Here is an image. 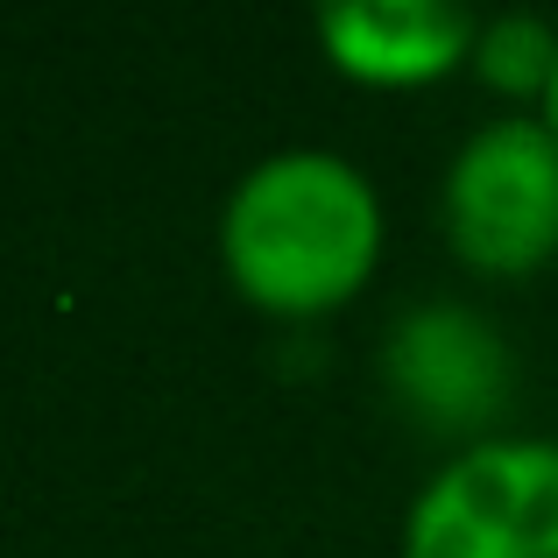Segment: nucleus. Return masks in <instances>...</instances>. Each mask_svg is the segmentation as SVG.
I'll list each match as a JSON object with an SVG mask.
<instances>
[{
	"label": "nucleus",
	"instance_id": "obj_5",
	"mask_svg": "<svg viewBox=\"0 0 558 558\" xmlns=\"http://www.w3.org/2000/svg\"><path fill=\"white\" fill-rule=\"evenodd\" d=\"M389 381L417 417L432 424H474L495 410L509 381V354L495 340L488 318H474L466 304H424L389 332Z\"/></svg>",
	"mask_w": 558,
	"mask_h": 558
},
{
	"label": "nucleus",
	"instance_id": "obj_3",
	"mask_svg": "<svg viewBox=\"0 0 558 558\" xmlns=\"http://www.w3.org/2000/svg\"><path fill=\"white\" fill-rule=\"evenodd\" d=\"M396 558H558V438H481L417 488Z\"/></svg>",
	"mask_w": 558,
	"mask_h": 558
},
{
	"label": "nucleus",
	"instance_id": "obj_6",
	"mask_svg": "<svg viewBox=\"0 0 558 558\" xmlns=\"http://www.w3.org/2000/svg\"><path fill=\"white\" fill-rule=\"evenodd\" d=\"M551 64H558V28L551 22H537V14H495V22H481L474 71L495 85V93L545 99Z\"/></svg>",
	"mask_w": 558,
	"mask_h": 558
},
{
	"label": "nucleus",
	"instance_id": "obj_4",
	"mask_svg": "<svg viewBox=\"0 0 558 558\" xmlns=\"http://www.w3.org/2000/svg\"><path fill=\"white\" fill-rule=\"evenodd\" d=\"M481 14L460 0H332L318 8V50L340 78L375 93H417L474 64Z\"/></svg>",
	"mask_w": 558,
	"mask_h": 558
},
{
	"label": "nucleus",
	"instance_id": "obj_2",
	"mask_svg": "<svg viewBox=\"0 0 558 558\" xmlns=\"http://www.w3.org/2000/svg\"><path fill=\"white\" fill-rule=\"evenodd\" d=\"M438 219L474 276H537L558 255V135L537 113L481 121L446 163Z\"/></svg>",
	"mask_w": 558,
	"mask_h": 558
},
{
	"label": "nucleus",
	"instance_id": "obj_1",
	"mask_svg": "<svg viewBox=\"0 0 558 558\" xmlns=\"http://www.w3.org/2000/svg\"><path fill=\"white\" fill-rule=\"evenodd\" d=\"M227 283L269 318H326L381 262V198L340 149H276L219 205Z\"/></svg>",
	"mask_w": 558,
	"mask_h": 558
},
{
	"label": "nucleus",
	"instance_id": "obj_7",
	"mask_svg": "<svg viewBox=\"0 0 558 558\" xmlns=\"http://www.w3.org/2000/svg\"><path fill=\"white\" fill-rule=\"evenodd\" d=\"M537 121L558 135V64H551V85H545V99H537Z\"/></svg>",
	"mask_w": 558,
	"mask_h": 558
}]
</instances>
